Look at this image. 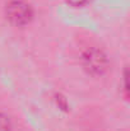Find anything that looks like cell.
Instances as JSON below:
<instances>
[{
  "label": "cell",
  "mask_w": 130,
  "mask_h": 131,
  "mask_svg": "<svg viewBox=\"0 0 130 131\" xmlns=\"http://www.w3.org/2000/svg\"><path fill=\"white\" fill-rule=\"evenodd\" d=\"M81 62L84 71L94 78L103 77L110 69V59L107 53L97 46L87 47L81 55Z\"/></svg>",
  "instance_id": "1"
},
{
  "label": "cell",
  "mask_w": 130,
  "mask_h": 131,
  "mask_svg": "<svg viewBox=\"0 0 130 131\" xmlns=\"http://www.w3.org/2000/svg\"><path fill=\"white\" fill-rule=\"evenodd\" d=\"M4 14L13 27H27L35 17L33 6L26 0H10L6 3Z\"/></svg>",
  "instance_id": "2"
},
{
  "label": "cell",
  "mask_w": 130,
  "mask_h": 131,
  "mask_svg": "<svg viewBox=\"0 0 130 131\" xmlns=\"http://www.w3.org/2000/svg\"><path fill=\"white\" fill-rule=\"evenodd\" d=\"M0 131H13L12 120L4 112H0Z\"/></svg>",
  "instance_id": "3"
}]
</instances>
